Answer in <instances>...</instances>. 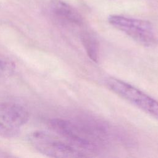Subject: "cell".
<instances>
[{"instance_id": "8992f818", "label": "cell", "mask_w": 158, "mask_h": 158, "mask_svg": "<svg viewBox=\"0 0 158 158\" xmlns=\"http://www.w3.org/2000/svg\"><path fill=\"white\" fill-rule=\"evenodd\" d=\"M51 10L53 14L63 22L80 26L83 19L80 14L67 3L60 0H54L51 3Z\"/></svg>"}, {"instance_id": "277c9868", "label": "cell", "mask_w": 158, "mask_h": 158, "mask_svg": "<svg viewBox=\"0 0 158 158\" xmlns=\"http://www.w3.org/2000/svg\"><path fill=\"white\" fill-rule=\"evenodd\" d=\"M106 83L115 94L158 120V101L156 99L133 85L115 78H107Z\"/></svg>"}, {"instance_id": "52a82bcc", "label": "cell", "mask_w": 158, "mask_h": 158, "mask_svg": "<svg viewBox=\"0 0 158 158\" xmlns=\"http://www.w3.org/2000/svg\"><path fill=\"white\" fill-rule=\"evenodd\" d=\"M80 39L88 56L97 62L99 55V44L96 37L89 31H83L80 35Z\"/></svg>"}, {"instance_id": "ba28073f", "label": "cell", "mask_w": 158, "mask_h": 158, "mask_svg": "<svg viewBox=\"0 0 158 158\" xmlns=\"http://www.w3.org/2000/svg\"><path fill=\"white\" fill-rule=\"evenodd\" d=\"M15 69V65L10 59L0 54V78L11 75Z\"/></svg>"}, {"instance_id": "6da1fadb", "label": "cell", "mask_w": 158, "mask_h": 158, "mask_svg": "<svg viewBox=\"0 0 158 158\" xmlns=\"http://www.w3.org/2000/svg\"><path fill=\"white\" fill-rule=\"evenodd\" d=\"M49 125L52 129L67 139L74 147L93 152L106 135L105 129L99 124L76 123L62 118H53Z\"/></svg>"}, {"instance_id": "3957f363", "label": "cell", "mask_w": 158, "mask_h": 158, "mask_svg": "<svg viewBox=\"0 0 158 158\" xmlns=\"http://www.w3.org/2000/svg\"><path fill=\"white\" fill-rule=\"evenodd\" d=\"M30 144L39 152L52 157L80 158L86 157L70 143L63 142L43 131H34L28 135Z\"/></svg>"}, {"instance_id": "5b68a950", "label": "cell", "mask_w": 158, "mask_h": 158, "mask_svg": "<svg viewBox=\"0 0 158 158\" xmlns=\"http://www.w3.org/2000/svg\"><path fill=\"white\" fill-rule=\"evenodd\" d=\"M28 119L29 113L23 106L14 102H0V136H17Z\"/></svg>"}, {"instance_id": "7a4b0ae2", "label": "cell", "mask_w": 158, "mask_h": 158, "mask_svg": "<svg viewBox=\"0 0 158 158\" xmlns=\"http://www.w3.org/2000/svg\"><path fill=\"white\" fill-rule=\"evenodd\" d=\"M109 23L115 28L124 33L136 43L146 47L158 44V38L151 22L119 15H110Z\"/></svg>"}]
</instances>
